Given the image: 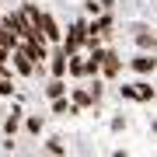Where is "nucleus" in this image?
<instances>
[{
  "label": "nucleus",
  "instance_id": "obj_1",
  "mask_svg": "<svg viewBox=\"0 0 157 157\" xmlns=\"http://www.w3.org/2000/svg\"><path fill=\"white\" fill-rule=\"evenodd\" d=\"M115 70L112 56L98 49L94 25H63L39 4L0 0V143L35 140L42 119H35L32 98L56 112H77L91 98H77L80 87H98Z\"/></svg>",
  "mask_w": 157,
  "mask_h": 157
}]
</instances>
